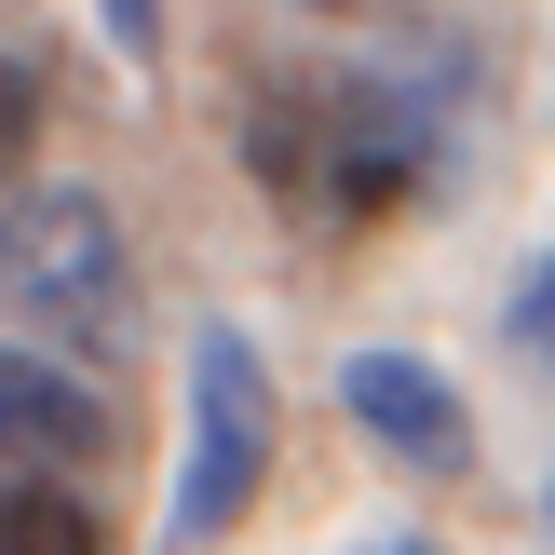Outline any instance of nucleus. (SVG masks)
Listing matches in <instances>:
<instances>
[{"instance_id": "nucleus-1", "label": "nucleus", "mask_w": 555, "mask_h": 555, "mask_svg": "<svg viewBox=\"0 0 555 555\" xmlns=\"http://www.w3.org/2000/svg\"><path fill=\"white\" fill-rule=\"evenodd\" d=\"M434 150H448V108L406 68H271L244 95V177L325 244L393 231L434 190Z\"/></svg>"}, {"instance_id": "nucleus-2", "label": "nucleus", "mask_w": 555, "mask_h": 555, "mask_svg": "<svg viewBox=\"0 0 555 555\" xmlns=\"http://www.w3.org/2000/svg\"><path fill=\"white\" fill-rule=\"evenodd\" d=\"M0 312L27 325L41 352H122L135 325V258H122V217L95 190H27L0 217Z\"/></svg>"}, {"instance_id": "nucleus-3", "label": "nucleus", "mask_w": 555, "mask_h": 555, "mask_svg": "<svg viewBox=\"0 0 555 555\" xmlns=\"http://www.w3.org/2000/svg\"><path fill=\"white\" fill-rule=\"evenodd\" d=\"M271 475V366L244 325H204L190 339V475H177V542H217L258 515Z\"/></svg>"}, {"instance_id": "nucleus-4", "label": "nucleus", "mask_w": 555, "mask_h": 555, "mask_svg": "<svg viewBox=\"0 0 555 555\" xmlns=\"http://www.w3.org/2000/svg\"><path fill=\"white\" fill-rule=\"evenodd\" d=\"M122 448V421H108V393L68 366V352L41 339H0V461H27V475H81V461Z\"/></svg>"}, {"instance_id": "nucleus-5", "label": "nucleus", "mask_w": 555, "mask_h": 555, "mask_svg": "<svg viewBox=\"0 0 555 555\" xmlns=\"http://www.w3.org/2000/svg\"><path fill=\"white\" fill-rule=\"evenodd\" d=\"M339 406L406 461V475H475V406H461L421 352H352V366H339Z\"/></svg>"}, {"instance_id": "nucleus-6", "label": "nucleus", "mask_w": 555, "mask_h": 555, "mask_svg": "<svg viewBox=\"0 0 555 555\" xmlns=\"http://www.w3.org/2000/svg\"><path fill=\"white\" fill-rule=\"evenodd\" d=\"M0 555H108V529L68 475H14L0 488Z\"/></svg>"}, {"instance_id": "nucleus-7", "label": "nucleus", "mask_w": 555, "mask_h": 555, "mask_svg": "<svg viewBox=\"0 0 555 555\" xmlns=\"http://www.w3.org/2000/svg\"><path fill=\"white\" fill-rule=\"evenodd\" d=\"M27 150H41V68H27V54H0V177H14Z\"/></svg>"}, {"instance_id": "nucleus-8", "label": "nucleus", "mask_w": 555, "mask_h": 555, "mask_svg": "<svg viewBox=\"0 0 555 555\" xmlns=\"http://www.w3.org/2000/svg\"><path fill=\"white\" fill-rule=\"evenodd\" d=\"M515 352H542V366H555V258L515 285Z\"/></svg>"}, {"instance_id": "nucleus-9", "label": "nucleus", "mask_w": 555, "mask_h": 555, "mask_svg": "<svg viewBox=\"0 0 555 555\" xmlns=\"http://www.w3.org/2000/svg\"><path fill=\"white\" fill-rule=\"evenodd\" d=\"M95 14H108V41H122L135 68H150V54H163V0H95Z\"/></svg>"}, {"instance_id": "nucleus-10", "label": "nucleus", "mask_w": 555, "mask_h": 555, "mask_svg": "<svg viewBox=\"0 0 555 555\" xmlns=\"http://www.w3.org/2000/svg\"><path fill=\"white\" fill-rule=\"evenodd\" d=\"M366 555H434V542H366Z\"/></svg>"}, {"instance_id": "nucleus-11", "label": "nucleus", "mask_w": 555, "mask_h": 555, "mask_svg": "<svg viewBox=\"0 0 555 555\" xmlns=\"http://www.w3.org/2000/svg\"><path fill=\"white\" fill-rule=\"evenodd\" d=\"M312 14H366V0H312Z\"/></svg>"}]
</instances>
